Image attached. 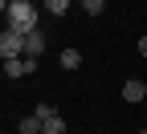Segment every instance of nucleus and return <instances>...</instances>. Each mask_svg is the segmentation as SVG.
I'll list each match as a JSON object with an SVG mask.
<instances>
[{
  "mask_svg": "<svg viewBox=\"0 0 147 134\" xmlns=\"http://www.w3.org/2000/svg\"><path fill=\"white\" fill-rule=\"evenodd\" d=\"M37 4L33 0H8V12H4V25L8 29H16V33H33L37 29Z\"/></svg>",
  "mask_w": 147,
  "mask_h": 134,
  "instance_id": "f257e3e1",
  "label": "nucleus"
},
{
  "mask_svg": "<svg viewBox=\"0 0 147 134\" xmlns=\"http://www.w3.org/2000/svg\"><path fill=\"white\" fill-rule=\"evenodd\" d=\"M12 57H25V33L16 29H0V61H12Z\"/></svg>",
  "mask_w": 147,
  "mask_h": 134,
  "instance_id": "f03ea898",
  "label": "nucleus"
},
{
  "mask_svg": "<svg viewBox=\"0 0 147 134\" xmlns=\"http://www.w3.org/2000/svg\"><path fill=\"white\" fill-rule=\"evenodd\" d=\"M37 118H41V134H65V118L61 114H53V106H45V102H37Z\"/></svg>",
  "mask_w": 147,
  "mask_h": 134,
  "instance_id": "7ed1b4c3",
  "label": "nucleus"
},
{
  "mask_svg": "<svg viewBox=\"0 0 147 134\" xmlns=\"http://www.w3.org/2000/svg\"><path fill=\"white\" fill-rule=\"evenodd\" d=\"M45 45H49V41H45V33H41V29L25 33V57H41V53H45Z\"/></svg>",
  "mask_w": 147,
  "mask_h": 134,
  "instance_id": "20e7f679",
  "label": "nucleus"
},
{
  "mask_svg": "<svg viewBox=\"0 0 147 134\" xmlns=\"http://www.w3.org/2000/svg\"><path fill=\"white\" fill-rule=\"evenodd\" d=\"M147 98V81H139V77H131V81H123V102H143Z\"/></svg>",
  "mask_w": 147,
  "mask_h": 134,
  "instance_id": "39448f33",
  "label": "nucleus"
},
{
  "mask_svg": "<svg viewBox=\"0 0 147 134\" xmlns=\"http://www.w3.org/2000/svg\"><path fill=\"white\" fill-rule=\"evenodd\" d=\"M4 73L8 77H29V61L25 57H12V61H4Z\"/></svg>",
  "mask_w": 147,
  "mask_h": 134,
  "instance_id": "423d86ee",
  "label": "nucleus"
},
{
  "mask_svg": "<svg viewBox=\"0 0 147 134\" xmlns=\"http://www.w3.org/2000/svg\"><path fill=\"white\" fill-rule=\"evenodd\" d=\"M57 61H61V69H78V65H82V53H78V49H61Z\"/></svg>",
  "mask_w": 147,
  "mask_h": 134,
  "instance_id": "0eeeda50",
  "label": "nucleus"
},
{
  "mask_svg": "<svg viewBox=\"0 0 147 134\" xmlns=\"http://www.w3.org/2000/svg\"><path fill=\"white\" fill-rule=\"evenodd\" d=\"M69 4H74V0H45V12H49V16H65Z\"/></svg>",
  "mask_w": 147,
  "mask_h": 134,
  "instance_id": "6e6552de",
  "label": "nucleus"
},
{
  "mask_svg": "<svg viewBox=\"0 0 147 134\" xmlns=\"http://www.w3.org/2000/svg\"><path fill=\"white\" fill-rule=\"evenodd\" d=\"M21 134H41V118L37 114H25L21 118Z\"/></svg>",
  "mask_w": 147,
  "mask_h": 134,
  "instance_id": "1a4fd4ad",
  "label": "nucleus"
},
{
  "mask_svg": "<svg viewBox=\"0 0 147 134\" xmlns=\"http://www.w3.org/2000/svg\"><path fill=\"white\" fill-rule=\"evenodd\" d=\"M82 8H86V12H90V16H98V12H102V8H106V0H82Z\"/></svg>",
  "mask_w": 147,
  "mask_h": 134,
  "instance_id": "9d476101",
  "label": "nucleus"
},
{
  "mask_svg": "<svg viewBox=\"0 0 147 134\" xmlns=\"http://www.w3.org/2000/svg\"><path fill=\"white\" fill-rule=\"evenodd\" d=\"M139 57H147V37H139Z\"/></svg>",
  "mask_w": 147,
  "mask_h": 134,
  "instance_id": "9b49d317",
  "label": "nucleus"
},
{
  "mask_svg": "<svg viewBox=\"0 0 147 134\" xmlns=\"http://www.w3.org/2000/svg\"><path fill=\"white\" fill-rule=\"evenodd\" d=\"M0 12H8V0H0Z\"/></svg>",
  "mask_w": 147,
  "mask_h": 134,
  "instance_id": "f8f14e48",
  "label": "nucleus"
},
{
  "mask_svg": "<svg viewBox=\"0 0 147 134\" xmlns=\"http://www.w3.org/2000/svg\"><path fill=\"white\" fill-rule=\"evenodd\" d=\"M33 4H45V0H33Z\"/></svg>",
  "mask_w": 147,
  "mask_h": 134,
  "instance_id": "ddd939ff",
  "label": "nucleus"
},
{
  "mask_svg": "<svg viewBox=\"0 0 147 134\" xmlns=\"http://www.w3.org/2000/svg\"><path fill=\"white\" fill-rule=\"evenodd\" d=\"M74 4H82V0H74Z\"/></svg>",
  "mask_w": 147,
  "mask_h": 134,
  "instance_id": "4468645a",
  "label": "nucleus"
},
{
  "mask_svg": "<svg viewBox=\"0 0 147 134\" xmlns=\"http://www.w3.org/2000/svg\"><path fill=\"white\" fill-rule=\"evenodd\" d=\"M139 134H147V130H139Z\"/></svg>",
  "mask_w": 147,
  "mask_h": 134,
  "instance_id": "2eb2a0df",
  "label": "nucleus"
}]
</instances>
